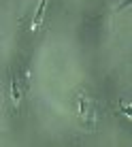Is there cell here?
I'll use <instances>...</instances> for the list:
<instances>
[{
	"label": "cell",
	"mask_w": 132,
	"mask_h": 147,
	"mask_svg": "<svg viewBox=\"0 0 132 147\" xmlns=\"http://www.w3.org/2000/svg\"><path fill=\"white\" fill-rule=\"evenodd\" d=\"M45 2H47V0H40V4L36 9V17H34V22H32V30H36L38 24H40V17H43V11H45Z\"/></svg>",
	"instance_id": "obj_1"
},
{
	"label": "cell",
	"mask_w": 132,
	"mask_h": 147,
	"mask_svg": "<svg viewBox=\"0 0 132 147\" xmlns=\"http://www.w3.org/2000/svg\"><path fill=\"white\" fill-rule=\"evenodd\" d=\"M13 102H15V105L19 102V83H17V81L13 83Z\"/></svg>",
	"instance_id": "obj_2"
}]
</instances>
